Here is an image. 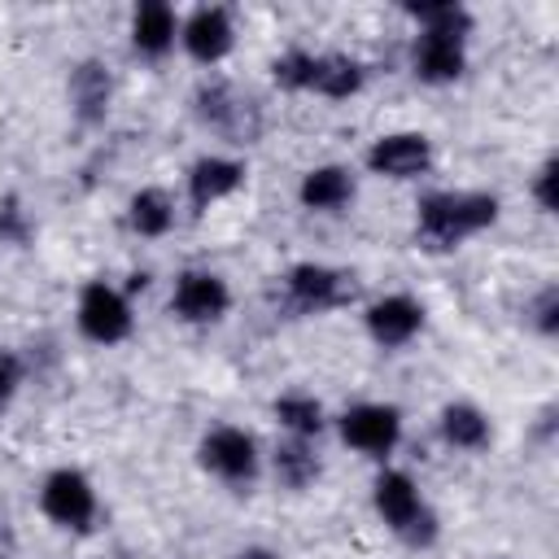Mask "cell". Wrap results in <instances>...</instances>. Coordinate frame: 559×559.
Here are the masks:
<instances>
[{
  "label": "cell",
  "mask_w": 559,
  "mask_h": 559,
  "mask_svg": "<svg viewBox=\"0 0 559 559\" xmlns=\"http://www.w3.org/2000/svg\"><path fill=\"white\" fill-rule=\"evenodd\" d=\"M367 170L380 179H419L432 170V140L424 131H384L367 148Z\"/></svg>",
  "instance_id": "30bf717a"
},
{
  "label": "cell",
  "mask_w": 559,
  "mask_h": 559,
  "mask_svg": "<svg viewBox=\"0 0 559 559\" xmlns=\"http://www.w3.org/2000/svg\"><path fill=\"white\" fill-rule=\"evenodd\" d=\"M17 384H22V362L13 354H0V411L13 402Z\"/></svg>",
  "instance_id": "4316f807"
},
{
  "label": "cell",
  "mask_w": 559,
  "mask_h": 559,
  "mask_svg": "<svg viewBox=\"0 0 559 559\" xmlns=\"http://www.w3.org/2000/svg\"><path fill=\"white\" fill-rule=\"evenodd\" d=\"M437 432H441V441L450 450H463V454H476V450H485L493 441V424H489V415L476 402H450V406H441Z\"/></svg>",
  "instance_id": "e0dca14e"
},
{
  "label": "cell",
  "mask_w": 559,
  "mask_h": 559,
  "mask_svg": "<svg viewBox=\"0 0 559 559\" xmlns=\"http://www.w3.org/2000/svg\"><path fill=\"white\" fill-rule=\"evenodd\" d=\"M0 236H4V240H13V245H22V240H26L22 210H13V205H4V210H0Z\"/></svg>",
  "instance_id": "83f0119b"
},
{
  "label": "cell",
  "mask_w": 559,
  "mask_h": 559,
  "mask_svg": "<svg viewBox=\"0 0 559 559\" xmlns=\"http://www.w3.org/2000/svg\"><path fill=\"white\" fill-rule=\"evenodd\" d=\"M362 61H354V57H345V52H319L314 57V83H310V92H319V96H328V100H345V96H354V92H362Z\"/></svg>",
  "instance_id": "7402d4cb"
},
{
  "label": "cell",
  "mask_w": 559,
  "mask_h": 559,
  "mask_svg": "<svg viewBox=\"0 0 559 559\" xmlns=\"http://www.w3.org/2000/svg\"><path fill=\"white\" fill-rule=\"evenodd\" d=\"M245 183V162L227 157V153H205L188 166V205L192 210H210L218 201H227L236 188Z\"/></svg>",
  "instance_id": "5bb4252c"
},
{
  "label": "cell",
  "mask_w": 559,
  "mask_h": 559,
  "mask_svg": "<svg viewBox=\"0 0 559 559\" xmlns=\"http://www.w3.org/2000/svg\"><path fill=\"white\" fill-rule=\"evenodd\" d=\"M236 559H275V550H266V546H245Z\"/></svg>",
  "instance_id": "f1b7e54d"
},
{
  "label": "cell",
  "mask_w": 559,
  "mask_h": 559,
  "mask_svg": "<svg viewBox=\"0 0 559 559\" xmlns=\"http://www.w3.org/2000/svg\"><path fill=\"white\" fill-rule=\"evenodd\" d=\"M192 109H197V118H201L214 135H223L227 144H253V140L262 135V114H258V105H253L249 96H240L231 83H223V79H205V83L197 87V96H192Z\"/></svg>",
  "instance_id": "3957f363"
},
{
  "label": "cell",
  "mask_w": 559,
  "mask_h": 559,
  "mask_svg": "<svg viewBox=\"0 0 559 559\" xmlns=\"http://www.w3.org/2000/svg\"><path fill=\"white\" fill-rule=\"evenodd\" d=\"M197 459H201V467H205L214 480H223V485H231V489H249V485L258 480V467H262V454H258L253 432H245V428H236V424L210 428V432L201 437V445H197Z\"/></svg>",
  "instance_id": "5b68a950"
},
{
  "label": "cell",
  "mask_w": 559,
  "mask_h": 559,
  "mask_svg": "<svg viewBox=\"0 0 559 559\" xmlns=\"http://www.w3.org/2000/svg\"><path fill=\"white\" fill-rule=\"evenodd\" d=\"M179 44L192 61L201 66H218L231 48H236V22L223 4H201L179 22Z\"/></svg>",
  "instance_id": "8fae6325"
},
{
  "label": "cell",
  "mask_w": 559,
  "mask_h": 559,
  "mask_svg": "<svg viewBox=\"0 0 559 559\" xmlns=\"http://www.w3.org/2000/svg\"><path fill=\"white\" fill-rule=\"evenodd\" d=\"M271 411H275V419H280L284 437H301V441H314V437L328 428V411H323V402H319L314 393H301V389H293V393H280Z\"/></svg>",
  "instance_id": "ffe728a7"
},
{
  "label": "cell",
  "mask_w": 559,
  "mask_h": 559,
  "mask_svg": "<svg viewBox=\"0 0 559 559\" xmlns=\"http://www.w3.org/2000/svg\"><path fill=\"white\" fill-rule=\"evenodd\" d=\"M0 559H4V555H0Z\"/></svg>",
  "instance_id": "f546056e"
},
{
  "label": "cell",
  "mask_w": 559,
  "mask_h": 559,
  "mask_svg": "<svg viewBox=\"0 0 559 559\" xmlns=\"http://www.w3.org/2000/svg\"><path fill=\"white\" fill-rule=\"evenodd\" d=\"M555 179H559V162H555V157H546V162L537 166V175H533V197H537L542 214H555V210H559V197H555Z\"/></svg>",
  "instance_id": "484cf974"
},
{
  "label": "cell",
  "mask_w": 559,
  "mask_h": 559,
  "mask_svg": "<svg viewBox=\"0 0 559 559\" xmlns=\"http://www.w3.org/2000/svg\"><path fill=\"white\" fill-rule=\"evenodd\" d=\"M231 310V288L218 271H179L175 275V288H170V314L179 323H192V328H205V323H218L223 314Z\"/></svg>",
  "instance_id": "9c48e42d"
},
{
  "label": "cell",
  "mask_w": 559,
  "mask_h": 559,
  "mask_svg": "<svg viewBox=\"0 0 559 559\" xmlns=\"http://www.w3.org/2000/svg\"><path fill=\"white\" fill-rule=\"evenodd\" d=\"M39 511L66 533H87L96 524V511H100L96 485L79 467H52L39 480Z\"/></svg>",
  "instance_id": "8992f818"
},
{
  "label": "cell",
  "mask_w": 559,
  "mask_h": 559,
  "mask_svg": "<svg viewBox=\"0 0 559 559\" xmlns=\"http://www.w3.org/2000/svg\"><path fill=\"white\" fill-rule=\"evenodd\" d=\"M411 70L419 83H454L467 70V39L459 35H441V31H419L411 44Z\"/></svg>",
  "instance_id": "4fadbf2b"
},
{
  "label": "cell",
  "mask_w": 559,
  "mask_h": 559,
  "mask_svg": "<svg viewBox=\"0 0 559 559\" xmlns=\"http://www.w3.org/2000/svg\"><path fill=\"white\" fill-rule=\"evenodd\" d=\"M498 223V197L493 192H424L415 205V236L428 249H459L463 240L489 231Z\"/></svg>",
  "instance_id": "6da1fadb"
},
{
  "label": "cell",
  "mask_w": 559,
  "mask_h": 559,
  "mask_svg": "<svg viewBox=\"0 0 559 559\" xmlns=\"http://www.w3.org/2000/svg\"><path fill=\"white\" fill-rule=\"evenodd\" d=\"M175 44H179V13H175L170 4H162V0L135 4V13H131V48H135L140 57L157 61V57H166Z\"/></svg>",
  "instance_id": "2e32d148"
},
{
  "label": "cell",
  "mask_w": 559,
  "mask_h": 559,
  "mask_svg": "<svg viewBox=\"0 0 559 559\" xmlns=\"http://www.w3.org/2000/svg\"><path fill=\"white\" fill-rule=\"evenodd\" d=\"M362 323L380 349H402L424 332V306L411 293H384L362 310Z\"/></svg>",
  "instance_id": "7c38bea8"
},
{
  "label": "cell",
  "mask_w": 559,
  "mask_h": 559,
  "mask_svg": "<svg viewBox=\"0 0 559 559\" xmlns=\"http://www.w3.org/2000/svg\"><path fill=\"white\" fill-rule=\"evenodd\" d=\"M314 57H319V52L288 48L284 57L271 61V79H275L284 92H310V83H314Z\"/></svg>",
  "instance_id": "cb8c5ba5"
},
{
  "label": "cell",
  "mask_w": 559,
  "mask_h": 559,
  "mask_svg": "<svg viewBox=\"0 0 559 559\" xmlns=\"http://www.w3.org/2000/svg\"><path fill=\"white\" fill-rule=\"evenodd\" d=\"M284 297L301 314H328L354 297V284L345 271H336L328 262H297L284 275Z\"/></svg>",
  "instance_id": "ba28073f"
},
{
  "label": "cell",
  "mask_w": 559,
  "mask_h": 559,
  "mask_svg": "<svg viewBox=\"0 0 559 559\" xmlns=\"http://www.w3.org/2000/svg\"><path fill=\"white\" fill-rule=\"evenodd\" d=\"M271 467H275V480L284 489H310L319 480V472H323V463L314 454V441H301V437H284L275 445Z\"/></svg>",
  "instance_id": "44dd1931"
},
{
  "label": "cell",
  "mask_w": 559,
  "mask_h": 559,
  "mask_svg": "<svg viewBox=\"0 0 559 559\" xmlns=\"http://www.w3.org/2000/svg\"><path fill=\"white\" fill-rule=\"evenodd\" d=\"M109 96H114V79L100 61H79L70 70V105L79 122H100L109 114Z\"/></svg>",
  "instance_id": "ac0fdd59"
},
{
  "label": "cell",
  "mask_w": 559,
  "mask_h": 559,
  "mask_svg": "<svg viewBox=\"0 0 559 559\" xmlns=\"http://www.w3.org/2000/svg\"><path fill=\"white\" fill-rule=\"evenodd\" d=\"M354 192H358V179H354V170L341 166V162L310 166V170L301 175V183H297V201H301V210H310V214H341V210L354 201Z\"/></svg>",
  "instance_id": "9a60e30c"
},
{
  "label": "cell",
  "mask_w": 559,
  "mask_h": 559,
  "mask_svg": "<svg viewBox=\"0 0 559 559\" xmlns=\"http://www.w3.org/2000/svg\"><path fill=\"white\" fill-rule=\"evenodd\" d=\"M336 432L354 454L384 463L402 445V411L393 402H354L349 411H341Z\"/></svg>",
  "instance_id": "52a82bcc"
},
{
  "label": "cell",
  "mask_w": 559,
  "mask_h": 559,
  "mask_svg": "<svg viewBox=\"0 0 559 559\" xmlns=\"http://www.w3.org/2000/svg\"><path fill=\"white\" fill-rule=\"evenodd\" d=\"M74 323L92 345H122L135 328L131 297L105 280H87L79 288V301H74Z\"/></svg>",
  "instance_id": "277c9868"
},
{
  "label": "cell",
  "mask_w": 559,
  "mask_h": 559,
  "mask_svg": "<svg viewBox=\"0 0 559 559\" xmlns=\"http://www.w3.org/2000/svg\"><path fill=\"white\" fill-rule=\"evenodd\" d=\"M411 17L419 22V31H441V35H472V13L454 0H437V4H411Z\"/></svg>",
  "instance_id": "603a6c76"
},
{
  "label": "cell",
  "mask_w": 559,
  "mask_h": 559,
  "mask_svg": "<svg viewBox=\"0 0 559 559\" xmlns=\"http://www.w3.org/2000/svg\"><path fill=\"white\" fill-rule=\"evenodd\" d=\"M127 227L135 236H144V240L166 236L175 227V201H170V192L166 188H140V192H131V201H127Z\"/></svg>",
  "instance_id": "d6986e66"
},
{
  "label": "cell",
  "mask_w": 559,
  "mask_h": 559,
  "mask_svg": "<svg viewBox=\"0 0 559 559\" xmlns=\"http://www.w3.org/2000/svg\"><path fill=\"white\" fill-rule=\"evenodd\" d=\"M528 323L542 332V336H555L559 332V288L546 284L533 301H528Z\"/></svg>",
  "instance_id": "d4e9b609"
},
{
  "label": "cell",
  "mask_w": 559,
  "mask_h": 559,
  "mask_svg": "<svg viewBox=\"0 0 559 559\" xmlns=\"http://www.w3.org/2000/svg\"><path fill=\"white\" fill-rule=\"evenodd\" d=\"M371 507H376V515L384 520V528L393 533V537H402L406 546H432L437 542V533H441V520H437V511L424 502V493H419V485L406 476V472H397V467H384L380 476H376V485H371Z\"/></svg>",
  "instance_id": "7a4b0ae2"
}]
</instances>
